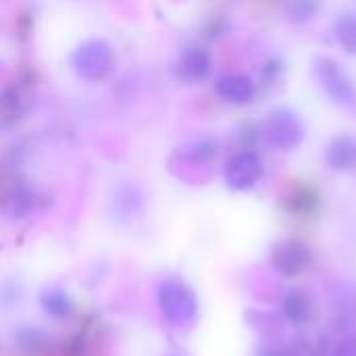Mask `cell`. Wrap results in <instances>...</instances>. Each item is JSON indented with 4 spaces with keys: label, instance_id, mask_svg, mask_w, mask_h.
Here are the masks:
<instances>
[{
    "label": "cell",
    "instance_id": "6",
    "mask_svg": "<svg viewBox=\"0 0 356 356\" xmlns=\"http://www.w3.org/2000/svg\"><path fill=\"white\" fill-rule=\"evenodd\" d=\"M269 259L284 277H296L311 267L313 250L302 240H282L271 248Z\"/></svg>",
    "mask_w": 356,
    "mask_h": 356
},
{
    "label": "cell",
    "instance_id": "10",
    "mask_svg": "<svg viewBox=\"0 0 356 356\" xmlns=\"http://www.w3.org/2000/svg\"><path fill=\"white\" fill-rule=\"evenodd\" d=\"M325 163L332 171L338 173L356 169V138L348 134L336 136L325 150Z\"/></svg>",
    "mask_w": 356,
    "mask_h": 356
},
{
    "label": "cell",
    "instance_id": "4",
    "mask_svg": "<svg viewBox=\"0 0 356 356\" xmlns=\"http://www.w3.org/2000/svg\"><path fill=\"white\" fill-rule=\"evenodd\" d=\"M263 138L275 150L290 152V150H296L302 144L305 125H302L300 117L292 108H275V111L269 113V117L265 121Z\"/></svg>",
    "mask_w": 356,
    "mask_h": 356
},
{
    "label": "cell",
    "instance_id": "17",
    "mask_svg": "<svg viewBox=\"0 0 356 356\" xmlns=\"http://www.w3.org/2000/svg\"><path fill=\"white\" fill-rule=\"evenodd\" d=\"M115 207H117V213L121 217H134L142 209V194H140V190L134 188V186L121 188L117 198H115Z\"/></svg>",
    "mask_w": 356,
    "mask_h": 356
},
{
    "label": "cell",
    "instance_id": "20",
    "mask_svg": "<svg viewBox=\"0 0 356 356\" xmlns=\"http://www.w3.org/2000/svg\"><path fill=\"white\" fill-rule=\"evenodd\" d=\"M284 73V63L280 58H269L263 67H261V79L265 86H273Z\"/></svg>",
    "mask_w": 356,
    "mask_h": 356
},
{
    "label": "cell",
    "instance_id": "12",
    "mask_svg": "<svg viewBox=\"0 0 356 356\" xmlns=\"http://www.w3.org/2000/svg\"><path fill=\"white\" fill-rule=\"evenodd\" d=\"M40 305L48 315L58 317V319L69 317L73 313V302H71L69 294L60 288H46L40 294Z\"/></svg>",
    "mask_w": 356,
    "mask_h": 356
},
{
    "label": "cell",
    "instance_id": "22",
    "mask_svg": "<svg viewBox=\"0 0 356 356\" xmlns=\"http://www.w3.org/2000/svg\"><path fill=\"white\" fill-rule=\"evenodd\" d=\"M257 356H292V353L284 350V348H263V350H259Z\"/></svg>",
    "mask_w": 356,
    "mask_h": 356
},
{
    "label": "cell",
    "instance_id": "3",
    "mask_svg": "<svg viewBox=\"0 0 356 356\" xmlns=\"http://www.w3.org/2000/svg\"><path fill=\"white\" fill-rule=\"evenodd\" d=\"M313 75L323 90V94L338 106H355L356 88L344 67L332 56H317L313 60Z\"/></svg>",
    "mask_w": 356,
    "mask_h": 356
},
{
    "label": "cell",
    "instance_id": "18",
    "mask_svg": "<svg viewBox=\"0 0 356 356\" xmlns=\"http://www.w3.org/2000/svg\"><path fill=\"white\" fill-rule=\"evenodd\" d=\"M23 113V100L21 92L10 88L4 94H0V123H15L19 115Z\"/></svg>",
    "mask_w": 356,
    "mask_h": 356
},
{
    "label": "cell",
    "instance_id": "14",
    "mask_svg": "<svg viewBox=\"0 0 356 356\" xmlns=\"http://www.w3.org/2000/svg\"><path fill=\"white\" fill-rule=\"evenodd\" d=\"M321 10V0H286L284 4V15L288 21L302 25L313 21Z\"/></svg>",
    "mask_w": 356,
    "mask_h": 356
},
{
    "label": "cell",
    "instance_id": "7",
    "mask_svg": "<svg viewBox=\"0 0 356 356\" xmlns=\"http://www.w3.org/2000/svg\"><path fill=\"white\" fill-rule=\"evenodd\" d=\"M213 73V58L204 48H186L175 60V77L186 86L204 83Z\"/></svg>",
    "mask_w": 356,
    "mask_h": 356
},
{
    "label": "cell",
    "instance_id": "15",
    "mask_svg": "<svg viewBox=\"0 0 356 356\" xmlns=\"http://www.w3.org/2000/svg\"><path fill=\"white\" fill-rule=\"evenodd\" d=\"M319 207V194L311 186H298L288 196V211L292 213H313Z\"/></svg>",
    "mask_w": 356,
    "mask_h": 356
},
{
    "label": "cell",
    "instance_id": "13",
    "mask_svg": "<svg viewBox=\"0 0 356 356\" xmlns=\"http://www.w3.org/2000/svg\"><path fill=\"white\" fill-rule=\"evenodd\" d=\"M334 35L336 42L342 46V50H346L348 54H356V13L348 10L336 19Z\"/></svg>",
    "mask_w": 356,
    "mask_h": 356
},
{
    "label": "cell",
    "instance_id": "11",
    "mask_svg": "<svg viewBox=\"0 0 356 356\" xmlns=\"http://www.w3.org/2000/svg\"><path fill=\"white\" fill-rule=\"evenodd\" d=\"M282 311L290 323L305 325L313 315V305L302 290H288V294L282 300Z\"/></svg>",
    "mask_w": 356,
    "mask_h": 356
},
{
    "label": "cell",
    "instance_id": "21",
    "mask_svg": "<svg viewBox=\"0 0 356 356\" xmlns=\"http://www.w3.org/2000/svg\"><path fill=\"white\" fill-rule=\"evenodd\" d=\"M332 356H356V336H348L334 348Z\"/></svg>",
    "mask_w": 356,
    "mask_h": 356
},
{
    "label": "cell",
    "instance_id": "19",
    "mask_svg": "<svg viewBox=\"0 0 356 356\" xmlns=\"http://www.w3.org/2000/svg\"><path fill=\"white\" fill-rule=\"evenodd\" d=\"M186 154L196 163H211L219 154V142L215 138H202L188 146Z\"/></svg>",
    "mask_w": 356,
    "mask_h": 356
},
{
    "label": "cell",
    "instance_id": "16",
    "mask_svg": "<svg viewBox=\"0 0 356 356\" xmlns=\"http://www.w3.org/2000/svg\"><path fill=\"white\" fill-rule=\"evenodd\" d=\"M356 290H340L336 294V300H334V307H336V315H338V323L342 327V323H348L353 325L356 323ZM346 325V327H348Z\"/></svg>",
    "mask_w": 356,
    "mask_h": 356
},
{
    "label": "cell",
    "instance_id": "1",
    "mask_svg": "<svg viewBox=\"0 0 356 356\" xmlns=\"http://www.w3.org/2000/svg\"><path fill=\"white\" fill-rule=\"evenodd\" d=\"M156 300L163 317L175 327L192 325L198 315V300L194 290L177 277H169L159 286Z\"/></svg>",
    "mask_w": 356,
    "mask_h": 356
},
{
    "label": "cell",
    "instance_id": "2",
    "mask_svg": "<svg viewBox=\"0 0 356 356\" xmlns=\"http://www.w3.org/2000/svg\"><path fill=\"white\" fill-rule=\"evenodd\" d=\"M71 67L83 81H102L115 71L117 56L108 42L88 40L73 50Z\"/></svg>",
    "mask_w": 356,
    "mask_h": 356
},
{
    "label": "cell",
    "instance_id": "5",
    "mask_svg": "<svg viewBox=\"0 0 356 356\" xmlns=\"http://www.w3.org/2000/svg\"><path fill=\"white\" fill-rule=\"evenodd\" d=\"M265 173L263 159L254 150H238L223 169L225 186L234 192H246L252 190Z\"/></svg>",
    "mask_w": 356,
    "mask_h": 356
},
{
    "label": "cell",
    "instance_id": "8",
    "mask_svg": "<svg viewBox=\"0 0 356 356\" xmlns=\"http://www.w3.org/2000/svg\"><path fill=\"white\" fill-rule=\"evenodd\" d=\"M33 207H35V192L23 179L13 181L0 196V213L13 221L25 219L33 211Z\"/></svg>",
    "mask_w": 356,
    "mask_h": 356
},
{
    "label": "cell",
    "instance_id": "9",
    "mask_svg": "<svg viewBox=\"0 0 356 356\" xmlns=\"http://www.w3.org/2000/svg\"><path fill=\"white\" fill-rule=\"evenodd\" d=\"M215 92L229 104L242 106L250 104L257 96V86L250 77L240 75V73H225L217 77L215 81Z\"/></svg>",
    "mask_w": 356,
    "mask_h": 356
}]
</instances>
